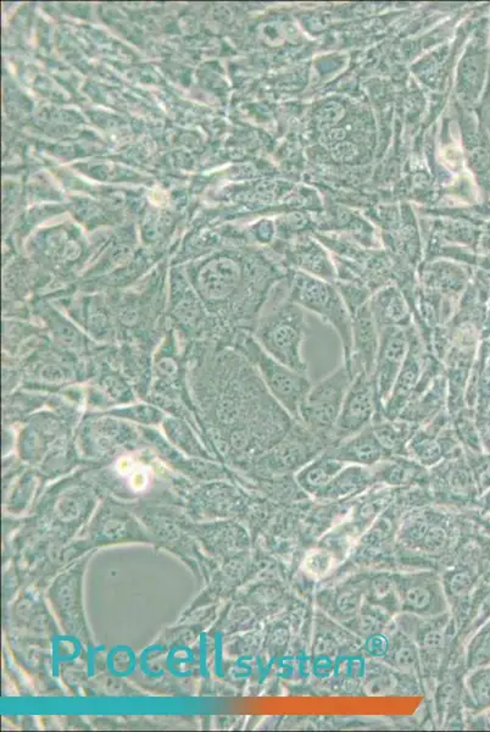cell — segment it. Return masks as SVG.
Segmentation results:
<instances>
[{"mask_svg": "<svg viewBox=\"0 0 490 732\" xmlns=\"http://www.w3.org/2000/svg\"><path fill=\"white\" fill-rule=\"evenodd\" d=\"M289 300L304 310L318 315L325 324L336 329L342 343L344 364H349L353 351L351 315L339 289L328 282L297 273L290 282Z\"/></svg>", "mask_w": 490, "mask_h": 732, "instance_id": "obj_1", "label": "cell"}, {"mask_svg": "<svg viewBox=\"0 0 490 732\" xmlns=\"http://www.w3.org/2000/svg\"><path fill=\"white\" fill-rule=\"evenodd\" d=\"M307 320L303 308L287 299L265 318L257 332L261 347L276 361L300 374H308L303 357Z\"/></svg>", "mask_w": 490, "mask_h": 732, "instance_id": "obj_2", "label": "cell"}, {"mask_svg": "<svg viewBox=\"0 0 490 732\" xmlns=\"http://www.w3.org/2000/svg\"><path fill=\"white\" fill-rule=\"evenodd\" d=\"M354 375L346 364L311 386L300 405L299 420L305 427L332 445L333 431L339 418Z\"/></svg>", "mask_w": 490, "mask_h": 732, "instance_id": "obj_3", "label": "cell"}, {"mask_svg": "<svg viewBox=\"0 0 490 732\" xmlns=\"http://www.w3.org/2000/svg\"><path fill=\"white\" fill-rule=\"evenodd\" d=\"M245 351L271 396L294 420H299L300 405L312 386L308 374L283 365L252 340H246Z\"/></svg>", "mask_w": 490, "mask_h": 732, "instance_id": "obj_4", "label": "cell"}, {"mask_svg": "<svg viewBox=\"0 0 490 732\" xmlns=\"http://www.w3.org/2000/svg\"><path fill=\"white\" fill-rule=\"evenodd\" d=\"M379 412L375 385L372 376L359 372L348 390L342 412L333 431L332 445L361 433L371 425ZM331 445V447H332Z\"/></svg>", "mask_w": 490, "mask_h": 732, "instance_id": "obj_5", "label": "cell"}, {"mask_svg": "<svg viewBox=\"0 0 490 732\" xmlns=\"http://www.w3.org/2000/svg\"><path fill=\"white\" fill-rule=\"evenodd\" d=\"M379 331L380 346L379 351H377L375 371L372 375L379 412L373 422L382 420L381 415H382L383 405L393 391L394 383L397 382L409 350L406 329L399 328V326H388Z\"/></svg>", "mask_w": 490, "mask_h": 732, "instance_id": "obj_6", "label": "cell"}, {"mask_svg": "<svg viewBox=\"0 0 490 732\" xmlns=\"http://www.w3.org/2000/svg\"><path fill=\"white\" fill-rule=\"evenodd\" d=\"M395 580L399 607L420 618H438L446 611L444 587L434 575L398 576Z\"/></svg>", "mask_w": 490, "mask_h": 732, "instance_id": "obj_7", "label": "cell"}, {"mask_svg": "<svg viewBox=\"0 0 490 732\" xmlns=\"http://www.w3.org/2000/svg\"><path fill=\"white\" fill-rule=\"evenodd\" d=\"M409 339V350L404 364L399 372L390 398L383 405L382 419L397 420L404 411L413 392L422 379L426 355L423 350V340L417 332L415 326L406 328Z\"/></svg>", "mask_w": 490, "mask_h": 732, "instance_id": "obj_8", "label": "cell"}, {"mask_svg": "<svg viewBox=\"0 0 490 732\" xmlns=\"http://www.w3.org/2000/svg\"><path fill=\"white\" fill-rule=\"evenodd\" d=\"M350 315L353 325V351L349 364L346 365L354 376L362 371L372 376L380 346V331L370 300L351 311Z\"/></svg>", "mask_w": 490, "mask_h": 732, "instance_id": "obj_9", "label": "cell"}, {"mask_svg": "<svg viewBox=\"0 0 490 732\" xmlns=\"http://www.w3.org/2000/svg\"><path fill=\"white\" fill-rule=\"evenodd\" d=\"M326 452L344 463L368 467L375 466L390 458V453L377 440L371 425L339 444L327 448Z\"/></svg>", "mask_w": 490, "mask_h": 732, "instance_id": "obj_10", "label": "cell"}, {"mask_svg": "<svg viewBox=\"0 0 490 732\" xmlns=\"http://www.w3.org/2000/svg\"><path fill=\"white\" fill-rule=\"evenodd\" d=\"M370 304L379 329L388 326L406 329L412 325V308L408 299L393 286L377 292L370 299Z\"/></svg>", "mask_w": 490, "mask_h": 732, "instance_id": "obj_11", "label": "cell"}, {"mask_svg": "<svg viewBox=\"0 0 490 732\" xmlns=\"http://www.w3.org/2000/svg\"><path fill=\"white\" fill-rule=\"evenodd\" d=\"M401 536L405 546L428 554L442 553L448 546V531L443 525L426 517H417L408 521L401 528Z\"/></svg>", "mask_w": 490, "mask_h": 732, "instance_id": "obj_12", "label": "cell"}, {"mask_svg": "<svg viewBox=\"0 0 490 732\" xmlns=\"http://www.w3.org/2000/svg\"><path fill=\"white\" fill-rule=\"evenodd\" d=\"M348 464L344 463L343 460L325 452L312 460L311 463L307 464L297 473V485L308 494L318 498V496L326 490L327 486L331 484L337 475Z\"/></svg>", "mask_w": 490, "mask_h": 732, "instance_id": "obj_13", "label": "cell"}, {"mask_svg": "<svg viewBox=\"0 0 490 732\" xmlns=\"http://www.w3.org/2000/svg\"><path fill=\"white\" fill-rule=\"evenodd\" d=\"M238 281V267L232 262L223 260L203 271L199 288L206 299L223 300L234 293Z\"/></svg>", "mask_w": 490, "mask_h": 732, "instance_id": "obj_14", "label": "cell"}, {"mask_svg": "<svg viewBox=\"0 0 490 732\" xmlns=\"http://www.w3.org/2000/svg\"><path fill=\"white\" fill-rule=\"evenodd\" d=\"M373 480V470L371 467L355 465L348 464L335 480L331 482L325 491L318 496L322 499H339L349 497V496L360 494Z\"/></svg>", "mask_w": 490, "mask_h": 732, "instance_id": "obj_15", "label": "cell"}, {"mask_svg": "<svg viewBox=\"0 0 490 732\" xmlns=\"http://www.w3.org/2000/svg\"><path fill=\"white\" fill-rule=\"evenodd\" d=\"M384 657L391 668L404 674L415 672L421 659L419 647L405 633H398L390 641Z\"/></svg>", "mask_w": 490, "mask_h": 732, "instance_id": "obj_16", "label": "cell"}, {"mask_svg": "<svg viewBox=\"0 0 490 732\" xmlns=\"http://www.w3.org/2000/svg\"><path fill=\"white\" fill-rule=\"evenodd\" d=\"M420 464L410 460H383L373 466V480L387 485H406L420 474Z\"/></svg>", "mask_w": 490, "mask_h": 732, "instance_id": "obj_17", "label": "cell"}, {"mask_svg": "<svg viewBox=\"0 0 490 732\" xmlns=\"http://www.w3.org/2000/svg\"><path fill=\"white\" fill-rule=\"evenodd\" d=\"M365 592L357 586H344L332 597L333 615L339 621L351 622L364 607Z\"/></svg>", "mask_w": 490, "mask_h": 732, "instance_id": "obj_18", "label": "cell"}, {"mask_svg": "<svg viewBox=\"0 0 490 732\" xmlns=\"http://www.w3.org/2000/svg\"><path fill=\"white\" fill-rule=\"evenodd\" d=\"M337 559L335 554L329 550L318 549H312L305 556L303 561V570L308 578L322 580L331 575L335 570Z\"/></svg>", "mask_w": 490, "mask_h": 732, "instance_id": "obj_19", "label": "cell"}, {"mask_svg": "<svg viewBox=\"0 0 490 732\" xmlns=\"http://www.w3.org/2000/svg\"><path fill=\"white\" fill-rule=\"evenodd\" d=\"M386 609L377 608L376 605H365L360 613L354 619V630L361 636L371 637L380 633L381 630L386 626L387 614Z\"/></svg>", "mask_w": 490, "mask_h": 732, "instance_id": "obj_20", "label": "cell"}, {"mask_svg": "<svg viewBox=\"0 0 490 732\" xmlns=\"http://www.w3.org/2000/svg\"><path fill=\"white\" fill-rule=\"evenodd\" d=\"M467 686L471 697L478 706H490V668L478 669L472 674Z\"/></svg>", "mask_w": 490, "mask_h": 732, "instance_id": "obj_21", "label": "cell"}, {"mask_svg": "<svg viewBox=\"0 0 490 732\" xmlns=\"http://www.w3.org/2000/svg\"><path fill=\"white\" fill-rule=\"evenodd\" d=\"M369 592L371 594L372 601H375L376 605H379L381 601L388 603L390 601H393L399 605L395 580L388 575L376 576L371 581Z\"/></svg>", "mask_w": 490, "mask_h": 732, "instance_id": "obj_22", "label": "cell"}, {"mask_svg": "<svg viewBox=\"0 0 490 732\" xmlns=\"http://www.w3.org/2000/svg\"><path fill=\"white\" fill-rule=\"evenodd\" d=\"M445 586L449 592L455 597H463L468 593L472 586V578L466 571H455L445 580Z\"/></svg>", "mask_w": 490, "mask_h": 732, "instance_id": "obj_23", "label": "cell"}, {"mask_svg": "<svg viewBox=\"0 0 490 732\" xmlns=\"http://www.w3.org/2000/svg\"><path fill=\"white\" fill-rule=\"evenodd\" d=\"M343 115V108L339 104L331 103L323 107L318 112L319 122L325 125H332L339 121Z\"/></svg>", "mask_w": 490, "mask_h": 732, "instance_id": "obj_24", "label": "cell"}, {"mask_svg": "<svg viewBox=\"0 0 490 732\" xmlns=\"http://www.w3.org/2000/svg\"><path fill=\"white\" fill-rule=\"evenodd\" d=\"M372 679V681H370L368 688V690H371V695L386 694L387 690L393 687L391 677L386 675V674H377V675H373Z\"/></svg>", "mask_w": 490, "mask_h": 732, "instance_id": "obj_25", "label": "cell"}, {"mask_svg": "<svg viewBox=\"0 0 490 732\" xmlns=\"http://www.w3.org/2000/svg\"><path fill=\"white\" fill-rule=\"evenodd\" d=\"M355 153H357V150H355L353 144L350 143L337 144L332 151L333 158L340 162L350 161L351 158H354Z\"/></svg>", "mask_w": 490, "mask_h": 732, "instance_id": "obj_26", "label": "cell"}, {"mask_svg": "<svg viewBox=\"0 0 490 732\" xmlns=\"http://www.w3.org/2000/svg\"><path fill=\"white\" fill-rule=\"evenodd\" d=\"M489 716H490V712H489Z\"/></svg>", "mask_w": 490, "mask_h": 732, "instance_id": "obj_27", "label": "cell"}]
</instances>
